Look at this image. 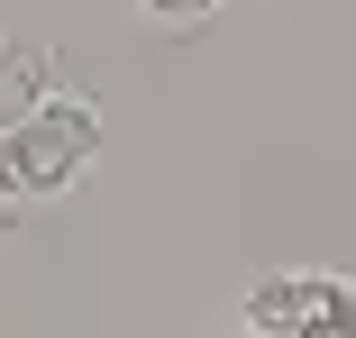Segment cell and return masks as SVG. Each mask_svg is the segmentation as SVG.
<instances>
[{"label":"cell","mask_w":356,"mask_h":338,"mask_svg":"<svg viewBox=\"0 0 356 338\" xmlns=\"http://www.w3.org/2000/svg\"><path fill=\"white\" fill-rule=\"evenodd\" d=\"M101 156V110L74 92H46L19 128H0V201L10 211H37V201H64Z\"/></svg>","instance_id":"cell-1"},{"label":"cell","mask_w":356,"mask_h":338,"mask_svg":"<svg viewBox=\"0 0 356 338\" xmlns=\"http://www.w3.org/2000/svg\"><path fill=\"white\" fill-rule=\"evenodd\" d=\"M247 329H265V338H356V275H320V265L256 275Z\"/></svg>","instance_id":"cell-2"},{"label":"cell","mask_w":356,"mask_h":338,"mask_svg":"<svg viewBox=\"0 0 356 338\" xmlns=\"http://www.w3.org/2000/svg\"><path fill=\"white\" fill-rule=\"evenodd\" d=\"M46 74H55V55H46V46H0V128H19V119L55 92Z\"/></svg>","instance_id":"cell-3"},{"label":"cell","mask_w":356,"mask_h":338,"mask_svg":"<svg viewBox=\"0 0 356 338\" xmlns=\"http://www.w3.org/2000/svg\"><path fill=\"white\" fill-rule=\"evenodd\" d=\"M210 10H229V0H147V19H165V28H192Z\"/></svg>","instance_id":"cell-4"},{"label":"cell","mask_w":356,"mask_h":338,"mask_svg":"<svg viewBox=\"0 0 356 338\" xmlns=\"http://www.w3.org/2000/svg\"><path fill=\"white\" fill-rule=\"evenodd\" d=\"M210 338H265V329H210Z\"/></svg>","instance_id":"cell-5"},{"label":"cell","mask_w":356,"mask_h":338,"mask_svg":"<svg viewBox=\"0 0 356 338\" xmlns=\"http://www.w3.org/2000/svg\"><path fill=\"white\" fill-rule=\"evenodd\" d=\"M0 46H10V37H0Z\"/></svg>","instance_id":"cell-6"}]
</instances>
